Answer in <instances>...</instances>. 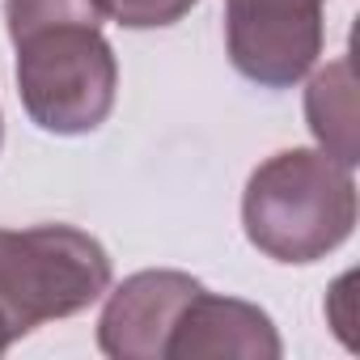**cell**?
Instances as JSON below:
<instances>
[{
    "label": "cell",
    "mask_w": 360,
    "mask_h": 360,
    "mask_svg": "<svg viewBox=\"0 0 360 360\" xmlns=\"http://www.w3.org/2000/svg\"><path fill=\"white\" fill-rule=\"evenodd\" d=\"M242 225L259 255L276 263H318L356 229V178L322 148L267 157L242 191Z\"/></svg>",
    "instance_id": "cell-1"
},
{
    "label": "cell",
    "mask_w": 360,
    "mask_h": 360,
    "mask_svg": "<svg viewBox=\"0 0 360 360\" xmlns=\"http://www.w3.org/2000/svg\"><path fill=\"white\" fill-rule=\"evenodd\" d=\"M110 280V255L85 229H0V330L13 343L43 322L89 309L106 297Z\"/></svg>",
    "instance_id": "cell-2"
},
{
    "label": "cell",
    "mask_w": 360,
    "mask_h": 360,
    "mask_svg": "<svg viewBox=\"0 0 360 360\" xmlns=\"http://www.w3.org/2000/svg\"><path fill=\"white\" fill-rule=\"evenodd\" d=\"M18 94L34 127L51 136L98 131L119 98V60L102 26H47L13 43Z\"/></svg>",
    "instance_id": "cell-3"
},
{
    "label": "cell",
    "mask_w": 360,
    "mask_h": 360,
    "mask_svg": "<svg viewBox=\"0 0 360 360\" xmlns=\"http://www.w3.org/2000/svg\"><path fill=\"white\" fill-rule=\"evenodd\" d=\"M326 0H225L229 64L259 89L301 85L326 43Z\"/></svg>",
    "instance_id": "cell-4"
},
{
    "label": "cell",
    "mask_w": 360,
    "mask_h": 360,
    "mask_svg": "<svg viewBox=\"0 0 360 360\" xmlns=\"http://www.w3.org/2000/svg\"><path fill=\"white\" fill-rule=\"evenodd\" d=\"M204 284L187 271H136L123 284L106 288L98 318V347L110 360H165L169 330L183 318L187 301Z\"/></svg>",
    "instance_id": "cell-5"
},
{
    "label": "cell",
    "mask_w": 360,
    "mask_h": 360,
    "mask_svg": "<svg viewBox=\"0 0 360 360\" xmlns=\"http://www.w3.org/2000/svg\"><path fill=\"white\" fill-rule=\"evenodd\" d=\"M280 360L284 343L267 309L200 288L169 330L165 360Z\"/></svg>",
    "instance_id": "cell-6"
},
{
    "label": "cell",
    "mask_w": 360,
    "mask_h": 360,
    "mask_svg": "<svg viewBox=\"0 0 360 360\" xmlns=\"http://www.w3.org/2000/svg\"><path fill=\"white\" fill-rule=\"evenodd\" d=\"M305 119L326 157L339 165L360 161V123H356V72L352 60L339 56L326 68H318L305 85Z\"/></svg>",
    "instance_id": "cell-7"
},
{
    "label": "cell",
    "mask_w": 360,
    "mask_h": 360,
    "mask_svg": "<svg viewBox=\"0 0 360 360\" xmlns=\"http://www.w3.org/2000/svg\"><path fill=\"white\" fill-rule=\"evenodd\" d=\"M9 18V39H26L47 26H102L98 0H5Z\"/></svg>",
    "instance_id": "cell-8"
},
{
    "label": "cell",
    "mask_w": 360,
    "mask_h": 360,
    "mask_svg": "<svg viewBox=\"0 0 360 360\" xmlns=\"http://www.w3.org/2000/svg\"><path fill=\"white\" fill-rule=\"evenodd\" d=\"M200 0H98L102 18L119 22L123 30H161L183 22Z\"/></svg>",
    "instance_id": "cell-9"
},
{
    "label": "cell",
    "mask_w": 360,
    "mask_h": 360,
    "mask_svg": "<svg viewBox=\"0 0 360 360\" xmlns=\"http://www.w3.org/2000/svg\"><path fill=\"white\" fill-rule=\"evenodd\" d=\"M9 347H13V339H9V335H5V330H0V356H5V352H9Z\"/></svg>",
    "instance_id": "cell-10"
},
{
    "label": "cell",
    "mask_w": 360,
    "mask_h": 360,
    "mask_svg": "<svg viewBox=\"0 0 360 360\" xmlns=\"http://www.w3.org/2000/svg\"><path fill=\"white\" fill-rule=\"evenodd\" d=\"M0 144H5V115H0Z\"/></svg>",
    "instance_id": "cell-11"
}]
</instances>
